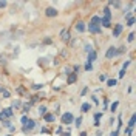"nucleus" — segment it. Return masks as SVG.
<instances>
[{"label":"nucleus","instance_id":"29","mask_svg":"<svg viewBox=\"0 0 136 136\" xmlns=\"http://www.w3.org/2000/svg\"><path fill=\"white\" fill-rule=\"evenodd\" d=\"M2 125H3V127H8V128H9V127H11V121H9V119H5Z\"/></svg>","mask_w":136,"mask_h":136},{"label":"nucleus","instance_id":"5","mask_svg":"<svg viewBox=\"0 0 136 136\" xmlns=\"http://www.w3.org/2000/svg\"><path fill=\"white\" fill-rule=\"evenodd\" d=\"M116 56H118V54H116V47H110L105 53V57L107 59H113V57H116Z\"/></svg>","mask_w":136,"mask_h":136},{"label":"nucleus","instance_id":"20","mask_svg":"<svg viewBox=\"0 0 136 136\" xmlns=\"http://www.w3.org/2000/svg\"><path fill=\"white\" fill-rule=\"evenodd\" d=\"M107 85H108V87H116V85H118V80H116V79H108V80H107Z\"/></svg>","mask_w":136,"mask_h":136},{"label":"nucleus","instance_id":"11","mask_svg":"<svg viewBox=\"0 0 136 136\" xmlns=\"http://www.w3.org/2000/svg\"><path fill=\"white\" fill-rule=\"evenodd\" d=\"M90 110H91V104L90 102H84L82 105H80V111L82 113H88Z\"/></svg>","mask_w":136,"mask_h":136},{"label":"nucleus","instance_id":"50","mask_svg":"<svg viewBox=\"0 0 136 136\" xmlns=\"http://www.w3.org/2000/svg\"><path fill=\"white\" fill-rule=\"evenodd\" d=\"M96 136H102V131H98V135H96Z\"/></svg>","mask_w":136,"mask_h":136},{"label":"nucleus","instance_id":"6","mask_svg":"<svg viewBox=\"0 0 136 136\" xmlns=\"http://www.w3.org/2000/svg\"><path fill=\"white\" fill-rule=\"evenodd\" d=\"M88 25H93V26H101V16H93L91 20L88 22Z\"/></svg>","mask_w":136,"mask_h":136},{"label":"nucleus","instance_id":"27","mask_svg":"<svg viewBox=\"0 0 136 136\" xmlns=\"http://www.w3.org/2000/svg\"><path fill=\"white\" fill-rule=\"evenodd\" d=\"M30 108H31V104H25L22 111H23V113H28V111H30Z\"/></svg>","mask_w":136,"mask_h":136},{"label":"nucleus","instance_id":"38","mask_svg":"<svg viewBox=\"0 0 136 136\" xmlns=\"http://www.w3.org/2000/svg\"><path fill=\"white\" fill-rule=\"evenodd\" d=\"M131 17H133V14H131V11H128L127 14H125V19L128 20V19H131Z\"/></svg>","mask_w":136,"mask_h":136},{"label":"nucleus","instance_id":"49","mask_svg":"<svg viewBox=\"0 0 136 136\" xmlns=\"http://www.w3.org/2000/svg\"><path fill=\"white\" fill-rule=\"evenodd\" d=\"M80 136H87V131H82V133H80Z\"/></svg>","mask_w":136,"mask_h":136},{"label":"nucleus","instance_id":"22","mask_svg":"<svg viewBox=\"0 0 136 136\" xmlns=\"http://www.w3.org/2000/svg\"><path fill=\"white\" fill-rule=\"evenodd\" d=\"M124 133L127 135V136H131L133 135V128H130V127H125V130H124Z\"/></svg>","mask_w":136,"mask_h":136},{"label":"nucleus","instance_id":"48","mask_svg":"<svg viewBox=\"0 0 136 136\" xmlns=\"http://www.w3.org/2000/svg\"><path fill=\"white\" fill-rule=\"evenodd\" d=\"M60 136H70V133H68V131H65V133H60Z\"/></svg>","mask_w":136,"mask_h":136},{"label":"nucleus","instance_id":"35","mask_svg":"<svg viewBox=\"0 0 136 136\" xmlns=\"http://www.w3.org/2000/svg\"><path fill=\"white\" fill-rule=\"evenodd\" d=\"M9 96H11V94H9V91H8V90H5V91H3V98H5V99H8Z\"/></svg>","mask_w":136,"mask_h":136},{"label":"nucleus","instance_id":"24","mask_svg":"<svg viewBox=\"0 0 136 136\" xmlns=\"http://www.w3.org/2000/svg\"><path fill=\"white\" fill-rule=\"evenodd\" d=\"M74 124H76V128H79V127H80V124H82V118H80V116H77V118H76V122H74Z\"/></svg>","mask_w":136,"mask_h":136},{"label":"nucleus","instance_id":"32","mask_svg":"<svg viewBox=\"0 0 136 136\" xmlns=\"http://www.w3.org/2000/svg\"><path fill=\"white\" fill-rule=\"evenodd\" d=\"M33 88L34 90H42V88H43V85H42V84H36V85H33Z\"/></svg>","mask_w":136,"mask_h":136},{"label":"nucleus","instance_id":"34","mask_svg":"<svg viewBox=\"0 0 136 136\" xmlns=\"http://www.w3.org/2000/svg\"><path fill=\"white\" fill-rule=\"evenodd\" d=\"M130 63H131L130 60H127V62H124V63H122V70H127V67L130 65Z\"/></svg>","mask_w":136,"mask_h":136},{"label":"nucleus","instance_id":"14","mask_svg":"<svg viewBox=\"0 0 136 136\" xmlns=\"http://www.w3.org/2000/svg\"><path fill=\"white\" fill-rule=\"evenodd\" d=\"M96 57H98V54H96V51H90V53H88V60H87V62L93 63V62L96 60Z\"/></svg>","mask_w":136,"mask_h":136},{"label":"nucleus","instance_id":"40","mask_svg":"<svg viewBox=\"0 0 136 136\" xmlns=\"http://www.w3.org/2000/svg\"><path fill=\"white\" fill-rule=\"evenodd\" d=\"M87 93H88V87H85V88H84V90H82V93H80V94H82V96H85V94H87Z\"/></svg>","mask_w":136,"mask_h":136},{"label":"nucleus","instance_id":"23","mask_svg":"<svg viewBox=\"0 0 136 136\" xmlns=\"http://www.w3.org/2000/svg\"><path fill=\"white\" fill-rule=\"evenodd\" d=\"M121 128H122V116L119 115V118H118V130H116V131H119Z\"/></svg>","mask_w":136,"mask_h":136},{"label":"nucleus","instance_id":"16","mask_svg":"<svg viewBox=\"0 0 136 136\" xmlns=\"http://www.w3.org/2000/svg\"><path fill=\"white\" fill-rule=\"evenodd\" d=\"M104 17L111 19V9H110L108 6H105V8H104Z\"/></svg>","mask_w":136,"mask_h":136},{"label":"nucleus","instance_id":"41","mask_svg":"<svg viewBox=\"0 0 136 136\" xmlns=\"http://www.w3.org/2000/svg\"><path fill=\"white\" fill-rule=\"evenodd\" d=\"M99 79H101V82H104V80H107V76H105V74H101Z\"/></svg>","mask_w":136,"mask_h":136},{"label":"nucleus","instance_id":"2","mask_svg":"<svg viewBox=\"0 0 136 136\" xmlns=\"http://www.w3.org/2000/svg\"><path fill=\"white\" fill-rule=\"evenodd\" d=\"M12 115H14L12 108H3L2 111H0V116H2V119H9Z\"/></svg>","mask_w":136,"mask_h":136},{"label":"nucleus","instance_id":"43","mask_svg":"<svg viewBox=\"0 0 136 136\" xmlns=\"http://www.w3.org/2000/svg\"><path fill=\"white\" fill-rule=\"evenodd\" d=\"M56 133H57V135L62 133V127H57V128H56Z\"/></svg>","mask_w":136,"mask_h":136},{"label":"nucleus","instance_id":"42","mask_svg":"<svg viewBox=\"0 0 136 136\" xmlns=\"http://www.w3.org/2000/svg\"><path fill=\"white\" fill-rule=\"evenodd\" d=\"M91 101H93V102H94V104H99V99H98V98H96V96H91Z\"/></svg>","mask_w":136,"mask_h":136},{"label":"nucleus","instance_id":"33","mask_svg":"<svg viewBox=\"0 0 136 136\" xmlns=\"http://www.w3.org/2000/svg\"><path fill=\"white\" fill-rule=\"evenodd\" d=\"M135 36H136L135 33H130V34H128V42H133V40H135Z\"/></svg>","mask_w":136,"mask_h":136},{"label":"nucleus","instance_id":"36","mask_svg":"<svg viewBox=\"0 0 136 136\" xmlns=\"http://www.w3.org/2000/svg\"><path fill=\"white\" fill-rule=\"evenodd\" d=\"M85 51H87V53H90V51H93L91 45H85Z\"/></svg>","mask_w":136,"mask_h":136},{"label":"nucleus","instance_id":"8","mask_svg":"<svg viewBox=\"0 0 136 136\" xmlns=\"http://www.w3.org/2000/svg\"><path fill=\"white\" fill-rule=\"evenodd\" d=\"M45 14H47L48 17H56V16H57V9H56V8H51V6H48V8L45 9Z\"/></svg>","mask_w":136,"mask_h":136},{"label":"nucleus","instance_id":"21","mask_svg":"<svg viewBox=\"0 0 136 136\" xmlns=\"http://www.w3.org/2000/svg\"><path fill=\"white\" fill-rule=\"evenodd\" d=\"M135 122H136V118H135V115H131L130 121H128V127H130V128H133V127H135Z\"/></svg>","mask_w":136,"mask_h":136},{"label":"nucleus","instance_id":"31","mask_svg":"<svg viewBox=\"0 0 136 136\" xmlns=\"http://www.w3.org/2000/svg\"><path fill=\"white\" fill-rule=\"evenodd\" d=\"M20 107V101H14L12 102V108H19Z\"/></svg>","mask_w":136,"mask_h":136},{"label":"nucleus","instance_id":"13","mask_svg":"<svg viewBox=\"0 0 136 136\" xmlns=\"http://www.w3.org/2000/svg\"><path fill=\"white\" fill-rule=\"evenodd\" d=\"M76 80H77V74H76V73H70V74H68L67 84H74Z\"/></svg>","mask_w":136,"mask_h":136},{"label":"nucleus","instance_id":"17","mask_svg":"<svg viewBox=\"0 0 136 136\" xmlns=\"http://www.w3.org/2000/svg\"><path fill=\"white\" fill-rule=\"evenodd\" d=\"M43 119L47 122H54V115H51V113H47V115L43 116Z\"/></svg>","mask_w":136,"mask_h":136},{"label":"nucleus","instance_id":"51","mask_svg":"<svg viewBox=\"0 0 136 136\" xmlns=\"http://www.w3.org/2000/svg\"><path fill=\"white\" fill-rule=\"evenodd\" d=\"M6 136H12V135H6Z\"/></svg>","mask_w":136,"mask_h":136},{"label":"nucleus","instance_id":"46","mask_svg":"<svg viewBox=\"0 0 136 136\" xmlns=\"http://www.w3.org/2000/svg\"><path fill=\"white\" fill-rule=\"evenodd\" d=\"M118 135H119V131H116V130L111 131V136H118Z\"/></svg>","mask_w":136,"mask_h":136},{"label":"nucleus","instance_id":"25","mask_svg":"<svg viewBox=\"0 0 136 136\" xmlns=\"http://www.w3.org/2000/svg\"><path fill=\"white\" fill-rule=\"evenodd\" d=\"M108 6H115V8H119V6H121V2H108Z\"/></svg>","mask_w":136,"mask_h":136},{"label":"nucleus","instance_id":"19","mask_svg":"<svg viewBox=\"0 0 136 136\" xmlns=\"http://www.w3.org/2000/svg\"><path fill=\"white\" fill-rule=\"evenodd\" d=\"M45 115H47V107L40 105L39 107V116H45Z\"/></svg>","mask_w":136,"mask_h":136},{"label":"nucleus","instance_id":"52","mask_svg":"<svg viewBox=\"0 0 136 136\" xmlns=\"http://www.w3.org/2000/svg\"><path fill=\"white\" fill-rule=\"evenodd\" d=\"M0 121H2V116H0Z\"/></svg>","mask_w":136,"mask_h":136},{"label":"nucleus","instance_id":"47","mask_svg":"<svg viewBox=\"0 0 136 136\" xmlns=\"http://www.w3.org/2000/svg\"><path fill=\"white\" fill-rule=\"evenodd\" d=\"M3 91H5V87H3V85H0V93H3Z\"/></svg>","mask_w":136,"mask_h":136},{"label":"nucleus","instance_id":"26","mask_svg":"<svg viewBox=\"0 0 136 136\" xmlns=\"http://www.w3.org/2000/svg\"><path fill=\"white\" fill-rule=\"evenodd\" d=\"M22 125H25V124H28V122H30V118H28V116H22Z\"/></svg>","mask_w":136,"mask_h":136},{"label":"nucleus","instance_id":"4","mask_svg":"<svg viewBox=\"0 0 136 136\" xmlns=\"http://www.w3.org/2000/svg\"><path fill=\"white\" fill-rule=\"evenodd\" d=\"M122 30H124V25L122 23H116L115 28H113V37H119L122 33Z\"/></svg>","mask_w":136,"mask_h":136},{"label":"nucleus","instance_id":"30","mask_svg":"<svg viewBox=\"0 0 136 136\" xmlns=\"http://www.w3.org/2000/svg\"><path fill=\"white\" fill-rule=\"evenodd\" d=\"M133 25H135V19L133 17L128 19V20H127V26H133Z\"/></svg>","mask_w":136,"mask_h":136},{"label":"nucleus","instance_id":"1","mask_svg":"<svg viewBox=\"0 0 136 136\" xmlns=\"http://www.w3.org/2000/svg\"><path fill=\"white\" fill-rule=\"evenodd\" d=\"M73 122H74V116H73V113L67 111V113H63V115H62V124L70 125V124H73Z\"/></svg>","mask_w":136,"mask_h":136},{"label":"nucleus","instance_id":"15","mask_svg":"<svg viewBox=\"0 0 136 136\" xmlns=\"http://www.w3.org/2000/svg\"><path fill=\"white\" fill-rule=\"evenodd\" d=\"M101 119H102V111L101 113H96V115H94V125H96V127H99Z\"/></svg>","mask_w":136,"mask_h":136},{"label":"nucleus","instance_id":"3","mask_svg":"<svg viewBox=\"0 0 136 136\" xmlns=\"http://www.w3.org/2000/svg\"><path fill=\"white\" fill-rule=\"evenodd\" d=\"M34 127H36V121L30 119V122H28V124H25L23 127H22V131H23V133H28V131H31Z\"/></svg>","mask_w":136,"mask_h":136},{"label":"nucleus","instance_id":"37","mask_svg":"<svg viewBox=\"0 0 136 136\" xmlns=\"http://www.w3.org/2000/svg\"><path fill=\"white\" fill-rule=\"evenodd\" d=\"M124 76H125V70H121L119 71V79H122Z\"/></svg>","mask_w":136,"mask_h":136},{"label":"nucleus","instance_id":"39","mask_svg":"<svg viewBox=\"0 0 136 136\" xmlns=\"http://www.w3.org/2000/svg\"><path fill=\"white\" fill-rule=\"evenodd\" d=\"M43 43H45V45L51 43V39H50V37H45V39H43Z\"/></svg>","mask_w":136,"mask_h":136},{"label":"nucleus","instance_id":"12","mask_svg":"<svg viewBox=\"0 0 136 136\" xmlns=\"http://www.w3.org/2000/svg\"><path fill=\"white\" fill-rule=\"evenodd\" d=\"M60 39H62L63 42L70 40V33H68V30H62V31H60Z\"/></svg>","mask_w":136,"mask_h":136},{"label":"nucleus","instance_id":"10","mask_svg":"<svg viewBox=\"0 0 136 136\" xmlns=\"http://www.w3.org/2000/svg\"><path fill=\"white\" fill-rule=\"evenodd\" d=\"M85 30H87V25L84 23V22H77L76 23V31L77 33H84Z\"/></svg>","mask_w":136,"mask_h":136},{"label":"nucleus","instance_id":"18","mask_svg":"<svg viewBox=\"0 0 136 136\" xmlns=\"http://www.w3.org/2000/svg\"><path fill=\"white\" fill-rule=\"evenodd\" d=\"M118 107H119V102H118V101H115V102L111 104V105H110V111H111V113H115L116 110H118Z\"/></svg>","mask_w":136,"mask_h":136},{"label":"nucleus","instance_id":"45","mask_svg":"<svg viewBox=\"0 0 136 136\" xmlns=\"http://www.w3.org/2000/svg\"><path fill=\"white\" fill-rule=\"evenodd\" d=\"M40 131H42V133H48V131H50V130H48V128H47V127H43V128H42V130H40Z\"/></svg>","mask_w":136,"mask_h":136},{"label":"nucleus","instance_id":"9","mask_svg":"<svg viewBox=\"0 0 136 136\" xmlns=\"http://www.w3.org/2000/svg\"><path fill=\"white\" fill-rule=\"evenodd\" d=\"M101 25H102L104 28H110V26H111V19L101 17Z\"/></svg>","mask_w":136,"mask_h":136},{"label":"nucleus","instance_id":"7","mask_svg":"<svg viewBox=\"0 0 136 136\" xmlns=\"http://www.w3.org/2000/svg\"><path fill=\"white\" fill-rule=\"evenodd\" d=\"M88 31L93 34H102V26H93V25H88Z\"/></svg>","mask_w":136,"mask_h":136},{"label":"nucleus","instance_id":"28","mask_svg":"<svg viewBox=\"0 0 136 136\" xmlns=\"http://www.w3.org/2000/svg\"><path fill=\"white\" fill-rule=\"evenodd\" d=\"M91 70H93V63L87 62V63H85V71H91Z\"/></svg>","mask_w":136,"mask_h":136},{"label":"nucleus","instance_id":"44","mask_svg":"<svg viewBox=\"0 0 136 136\" xmlns=\"http://www.w3.org/2000/svg\"><path fill=\"white\" fill-rule=\"evenodd\" d=\"M6 5H8V3H6V2H0V8H5Z\"/></svg>","mask_w":136,"mask_h":136}]
</instances>
